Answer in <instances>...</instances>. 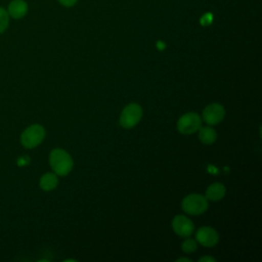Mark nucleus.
<instances>
[{
	"mask_svg": "<svg viewBox=\"0 0 262 262\" xmlns=\"http://www.w3.org/2000/svg\"><path fill=\"white\" fill-rule=\"evenodd\" d=\"M199 130H200L199 137L203 143L211 144V143L215 142V140L217 138V133L213 128H211L209 126H207V127L201 126V128Z\"/></svg>",
	"mask_w": 262,
	"mask_h": 262,
	"instance_id": "obj_12",
	"label": "nucleus"
},
{
	"mask_svg": "<svg viewBox=\"0 0 262 262\" xmlns=\"http://www.w3.org/2000/svg\"><path fill=\"white\" fill-rule=\"evenodd\" d=\"M181 207L184 212L190 215H200L208 209V200L202 194L191 193L182 200Z\"/></svg>",
	"mask_w": 262,
	"mask_h": 262,
	"instance_id": "obj_2",
	"label": "nucleus"
},
{
	"mask_svg": "<svg viewBox=\"0 0 262 262\" xmlns=\"http://www.w3.org/2000/svg\"><path fill=\"white\" fill-rule=\"evenodd\" d=\"M57 1L64 7H72L77 3L78 0H57Z\"/></svg>",
	"mask_w": 262,
	"mask_h": 262,
	"instance_id": "obj_16",
	"label": "nucleus"
},
{
	"mask_svg": "<svg viewBox=\"0 0 262 262\" xmlns=\"http://www.w3.org/2000/svg\"><path fill=\"white\" fill-rule=\"evenodd\" d=\"M45 137V130L41 125L35 124L28 127L20 136L21 144L27 148H34L39 145Z\"/></svg>",
	"mask_w": 262,
	"mask_h": 262,
	"instance_id": "obj_3",
	"label": "nucleus"
},
{
	"mask_svg": "<svg viewBox=\"0 0 262 262\" xmlns=\"http://www.w3.org/2000/svg\"><path fill=\"white\" fill-rule=\"evenodd\" d=\"M224 116V107L219 103H211L203 111V120L209 125H216L220 123Z\"/></svg>",
	"mask_w": 262,
	"mask_h": 262,
	"instance_id": "obj_7",
	"label": "nucleus"
},
{
	"mask_svg": "<svg viewBox=\"0 0 262 262\" xmlns=\"http://www.w3.org/2000/svg\"><path fill=\"white\" fill-rule=\"evenodd\" d=\"M157 46H158V47H159V49H161V50L165 48V44H164L163 42H161V41H159V42L157 43Z\"/></svg>",
	"mask_w": 262,
	"mask_h": 262,
	"instance_id": "obj_18",
	"label": "nucleus"
},
{
	"mask_svg": "<svg viewBox=\"0 0 262 262\" xmlns=\"http://www.w3.org/2000/svg\"><path fill=\"white\" fill-rule=\"evenodd\" d=\"M226 192L225 186L221 183H213L206 190V199L210 201H219L224 198Z\"/></svg>",
	"mask_w": 262,
	"mask_h": 262,
	"instance_id": "obj_10",
	"label": "nucleus"
},
{
	"mask_svg": "<svg viewBox=\"0 0 262 262\" xmlns=\"http://www.w3.org/2000/svg\"><path fill=\"white\" fill-rule=\"evenodd\" d=\"M212 20H213V15H212V13L207 12L206 14H204V15L202 16V18H201V24H202L203 26H208V25H210V24L212 23Z\"/></svg>",
	"mask_w": 262,
	"mask_h": 262,
	"instance_id": "obj_15",
	"label": "nucleus"
},
{
	"mask_svg": "<svg viewBox=\"0 0 262 262\" xmlns=\"http://www.w3.org/2000/svg\"><path fill=\"white\" fill-rule=\"evenodd\" d=\"M49 163L56 175H68L74 166L73 160L68 151L61 148H54L49 155Z\"/></svg>",
	"mask_w": 262,
	"mask_h": 262,
	"instance_id": "obj_1",
	"label": "nucleus"
},
{
	"mask_svg": "<svg viewBox=\"0 0 262 262\" xmlns=\"http://www.w3.org/2000/svg\"><path fill=\"white\" fill-rule=\"evenodd\" d=\"M181 248L182 250L185 252V253H191V252H194L196 250V242L192 238H186L182 245H181Z\"/></svg>",
	"mask_w": 262,
	"mask_h": 262,
	"instance_id": "obj_14",
	"label": "nucleus"
},
{
	"mask_svg": "<svg viewBox=\"0 0 262 262\" xmlns=\"http://www.w3.org/2000/svg\"><path fill=\"white\" fill-rule=\"evenodd\" d=\"M181 261H186V262H191V260H190V259H188V258H179V259H177V260H176V262H181Z\"/></svg>",
	"mask_w": 262,
	"mask_h": 262,
	"instance_id": "obj_19",
	"label": "nucleus"
},
{
	"mask_svg": "<svg viewBox=\"0 0 262 262\" xmlns=\"http://www.w3.org/2000/svg\"><path fill=\"white\" fill-rule=\"evenodd\" d=\"M199 261L200 262H215L216 259L213 257H210V256H205V257H202Z\"/></svg>",
	"mask_w": 262,
	"mask_h": 262,
	"instance_id": "obj_17",
	"label": "nucleus"
},
{
	"mask_svg": "<svg viewBox=\"0 0 262 262\" xmlns=\"http://www.w3.org/2000/svg\"><path fill=\"white\" fill-rule=\"evenodd\" d=\"M9 19H10V16L7 10L4 7L0 6V34L4 33L8 28Z\"/></svg>",
	"mask_w": 262,
	"mask_h": 262,
	"instance_id": "obj_13",
	"label": "nucleus"
},
{
	"mask_svg": "<svg viewBox=\"0 0 262 262\" xmlns=\"http://www.w3.org/2000/svg\"><path fill=\"white\" fill-rule=\"evenodd\" d=\"M142 117L141 106L137 103H130L124 107L120 116V125L129 129L134 127Z\"/></svg>",
	"mask_w": 262,
	"mask_h": 262,
	"instance_id": "obj_4",
	"label": "nucleus"
},
{
	"mask_svg": "<svg viewBox=\"0 0 262 262\" xmlns=\"http://www.w3.org/2000/svg\"><path fill=\"white\" fill-rule=\"evenodd\" d=\"M172 228L181 237H188L194 229L192 221L184 215H177L172 220Z\"/></svg>",
	"mask_w": 262,
	"mask_h": 262,
	"instance_id": "obj_6",
	"label": "nucleus"
},
{
	"mask_svg": "<svg viewBox=\"0 0 262 262\" xmlns=\"http://www.w3.org/2000/svg\"><path fill=\"white\" fill-rule=\"evenodd\" d=\"M58 184V179L55 173H45L40 178V187L45 190L49 191L54 189Z\"/></svg>",
	"mask_w": 262,
	"mask_h": 262,
	"instance_id": "obj_11",
	"label": "nucleus"
},
{
	"mask_svg": "<svg viewBox=\"0 0 262 262\" xmlns=\"http://www.w3.org/2000/svg\"><path fill=\"white\" fill-rule=\"evenodd\" d=\"M7 12L13 19L23 18L29 10V5L25 0H12L7 6Z\"/></svg>",
	"mask_w": 262,
	"mask_h": 262,
	"instance_id": "obj_9",
	"label": "nucleus"
},
{
	"mask_svg": "<svg viewBox=\"0 0 262 262\" xmlns=\"http://www.w3.org/2000/svg\"><path fill=\"white\" fill-rule=\"evenodd\" d=\"M195 237L198 243L204 247H214L219 241L217 231L209 226L199 228L195 233Z\"/></svg>",
	"mask_w": 262,
	"mask_h": 262,
	"instance_id": "obj_8",
	"label": "nucleus"
},
{
	"mask_svg": "<svg viewBox=\"0 0 262 262\" xmlns=\"http://www.w3.org/2000/svg\"><path fill=\"white\" fill-rule=\"evenodd\" d=\"M202 126V119L195 113H186L177 122V129L182 134H192Z\"/></svg>",
	"mask_w": 262,
	"mask_h": 262,
	"instance_id": "obj_5",
	"label": "nucleus"
}]
</instances>
